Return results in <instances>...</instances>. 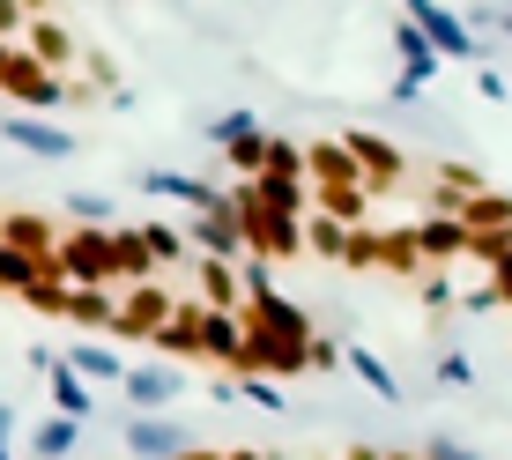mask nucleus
<instances>
[{
    "instance_id": "nucleus-21",
    "label": "nucleus",
    "mask_w": 512,
    "mask_h": 460,
    "mask_svg": "<svg viewBox=\"0 0 512 460\" xmlns=\"http://www.w3.org/2000/svg\"><path fill=\"white\" fill-rule=\"evenodd\" d=\"M0 446H8V409H0Z\"/></svg>"
},
{
    "instance_id": "nucleus-17",
    "label": "nucleus",
    "mask_w": 512,
    "mask_h": 460,
    "mask_svg": "<svg viewBox=\"0 0 512 460\" xmlns=\"http://www.w3.org/2000/svg\"><path fill=\"white\" fill-rule=\"evenodd\" d=\"M67 371H90V379H119V364H112V357H104V349H82V357H75V364H67Z\"/></svg>"
},
{
    "instance_id": "nucleus-10",
    "label": "nucleus",
    "mask_w": 512,
    "mask_h": 460,
    "mask_svg": "<svg viewBox=\"0 0 512 460\" xmlns=\"http://www.w3.org/2000/svg\"><path fill=\"white\" fill-rule=\"evenodd\" d=\"M45 275H52L45 260H30V253H15V245H0V290H8V297H30Z\"/></svg>"
},
{
    "instance_id": "nucleus-11",
    "label": "nucleus",
    "mask_w": 512,
    "mask_h": 460,
    "mask_svg": "<svg viewBox=\"0 0 512 460\" xmlns=\"http://www.w3.org/2000/svg\"><path fill=\"white\" fill-rule=\"evenodd\" d=\"M8 141H15V149H38V156H67V149H75V134L45 127V119H8Z\"/></svg>"
},
{
    "instance_id": "nucleus-15",
    "label": "nucleus",
    "mask_w": 512,
    "mask_h": 460,
    "mask_svg": "<svg viewBox=\"0 0 512 460\" xmlns=\"http://www.w3.org/2000/svg\"><path fill=\"white\" fill-rule=\"evenodd\" d=\"M67 446H75V423H67V416H52L45 431H38V453H30V460H60Z\"/></svg>"
},
{
    "instance_id": "nucleus-4",
    "label": "nucleus",
    "mask_w": 512,
    "mask_h": 460,
    "mask_svg": "<svg viewBox=\"0 0 512 460\" xmlns=\"http://www.w3.org/2000/svg\"><path fill=\"white\" fill-rule=\"evenodd\" d=\"M23 52L45 67V75H60V67L75 60V38H67V30L52 23V15H30V30H23Z\"/></svg>"
},
{
    "instance_id": "nucleus-20",
    "label": "nucleus",
    "mask_w": 512,
    "mask_h": 460,
    "mask_svg": "<svg viewBox=\"0 0 512 460\" xmlns=\"http://www.w3.org/2000/svg\"><path fill=\"white\" fill-rule=\"evenodd\" d=\"M8 60H15V45H0V75H8Z\"/></svg>"
},
{
    "instance_id": "nucleus-14",
    "label": "nucleus",
    "mask_w": 512,
    "mask_h": 460,
    "mask_svg": "<svg viewBox=\"0 0 512 460\" xmlns=\"http://www.w3.org/2000/svg\"><path fill=\"white\" fill-rule=\"evenodd\" d=\"M127 438H134V453H141V460H179V438H171L164 423H134Z\"/></svg>"
},
{
    "instance_id": "nucleus-3",
    "label": "nucleus",
    "mask_w": 512,
    "mask_h": 460,
    "mask_svg": "<svg viewBox=\"0 0 512 460\" xmlns=\"http://www.w3.org/2000/svg\"><path fill=\"white\" fill-rule=\"evenodd\" d=\"M0 90H8V97H23V104H38V112H52V104H67V97H75L60 75H45V67L30 60L23 45H15V60H8V75H0Z\"/></svg>"
},
{
    "instance_id": "nucleus-13",
    "label": "nucleus",
    "mask_w": 512,
    "mask_h": 460,
    "mask_svg": "<svg viewBox=\"0 0 512 460\" xmlns=\"http://www.w3.org/2000/svg\"><path fill=\"white\" fill-rule=\"evenodd\" d=\"M52 401H60L67 423H82V409H90V394H82V379H75L67 364H52Z\"/></svg>"
},
{
    "instance_id": "nucleus-18",
    "label": "nucleus",
    "mask_w": 512,
    "mask_h": 460,
    "mask_svg": "<svg viewBox=\"0 0 512 460\" xmlns=\"http://www.w3.org/2000/svg\"><path fill=\"white\" fill-rule=\"evenodd\" d=\"M490 305H512V253L490 268Z\"/></svg>"
},
{
    "instance_id": "nucleus-2",
    "label": "nucleus",
    "mask_w": 512,
    "mask_h": 460,
    "mask_svg": "<svg viewBox=\"0 0 512 460\" xmlns=\"http://www.w3.org/2000/svg\"><path fill=\"white\" fill-rule=\"evenodd\" d=\"M171 312H179V297H171L164 282H141V290L119 297V320H112V334H149V342H156V327H164Z\"/></svg>"
},
{
    "instance_id": "nucleus-16",
    "label": "nucleus",
    "mask_w": 512,
    "mask_h": 460,
    "mask_svg": "<svg viewBox=\"0 0 512 460\" xmlns=\"http://www.w3.org/2000/svg\"><path fill=\"white\" fill-rule=\"evenodd\" d=\"M416 23L431 30V38L446 45V52H468V30H453V23H446V15H438V8H416Z\"/></svg>"
},
{
    "instance_id": "nucleus-8",
    "label": "nucleus",
    "mask_w": 512,
    "mask_h": 460,
    "mask_svg": "<svg viewBox=\"0 0 512 460\" xmlns=\"http://www.w3.org/2000/svg\"><path fill=\"white\" fill-rule=\"evenodd\" d=\"M409 238H416V253H423V260H461V253H468V230L453 223V216H423Z\"/></svg>"
},
{
    "instance_id": "nucleus-12",
    "label": "nucleus",
    "mask_w": 512,
    "mask_h": 460,
    "mask_svg": "<svg viewBox=\"0 0 512 460\" xmlns=\"http://www.w3.org/2000/svg\"><path fill=\"white\" fill-rule=\"evenodd\" d=\"M379 268H394V275H416L423 268V253H416L409 230H386V238H379Z\"/></svg>"
},
{
    "instance_id": "nucleus-7",
    "label": "nucleus",
    "mask_w": 512,
    "mask_h": 460,
    "mask_svg": "<svg viewBox=\"0 0 512 460\" xmlns=\"http://www.w3.org/2000/svg\"><path fill=\"white\" fill-rule=\"evenodd\" d=\"M208 357H231V364H253V334H245V312H208Z\"/></svg>"
},
{
    "instance_id": "nucleus-22",
    "label": "nucleus",
    "mask_w": 512,
    "mask_h": 460,
    "mask_svg": "<svg viewBox=\"0 0 512 460\" xmlns=\"http://www.w3.org/2000/svg\"><path fill=\"white\" fill-rule=\"evenodd\" d=\"M0 460H8V446H0Z\"/></svg>"
},
{
    "instance_id": "nucleus-6",
    "label": "nucleus",
    "mask_w": 512,
    "mask_h": 460,
    "mask_svg": "<svg viewBox=\"0 0 512 460\" xmlns=\"http://www.w3.org/2000/svg\"><path fill=\"white\" fill-rule=\"evenodd\" d=\"M0 245H15V253H30V260H45V268H52L60 230H52L45 216H0Z\"/></svg>"
},
{
    "instance_id": "nucleus-5",
    "label": "nucleus",
    "mask_w": 512,
    "mask_h": 460,
    "mask_svg": "<svg viewBox=\"0 0 512 460\" xmlns=\"http://www.w3.org/2000/svg\"><path fill=\"white\" fill-rule=\"evenodd\" d=\"M201 342H208V312L201 305H179L164 327H156V349H171V357H201Z\"/></svg>"
},
{
    "instance_id": "nucleus-1",
    "label": "nucleus",
    "mask_w": 512,
    "mask_h": 460,
    "mask_svg": "<svg viewBox=\"0 0 512 460\" xmlns=\"http://www.w3.org/2000/svg\"><path fill=\"white\" fill-rule=\"evenodd\" d=\"M52 275H60L67 290H112V230H60Z\"/></svg>"
},
{
    "instance_id": "nucleus-9",
    "label": "nucleus",
    "mask_w": 512,
    "mask_h": 460,
    "mask_svg": "<svg viewBox=\"0 0 512 460\" xmlns=\"http://www.w3.org/2000/svg\"><path fill=\"white\" fill-rule=\"evenodd\" d=\"M60 320H75V327H112V320H119V290H67V297H60Z\"/></svg>"
},
{
    "instance_id": "nucleus-19",
    "label": "nucleus",
    "mask_w": 512,
    "mask_h": 460,
    "mask_svg": "<svg viewBox=\"0 0 512 460\" xmlns=\"http://www.w3.org/2000/svg\"><path fill=\"white\" fill-rule=\"evenodd\" d=\"M171 394V371H164V379H156V371H141V379H134V401H164Z\"/></svg>"
}]
</instances>
